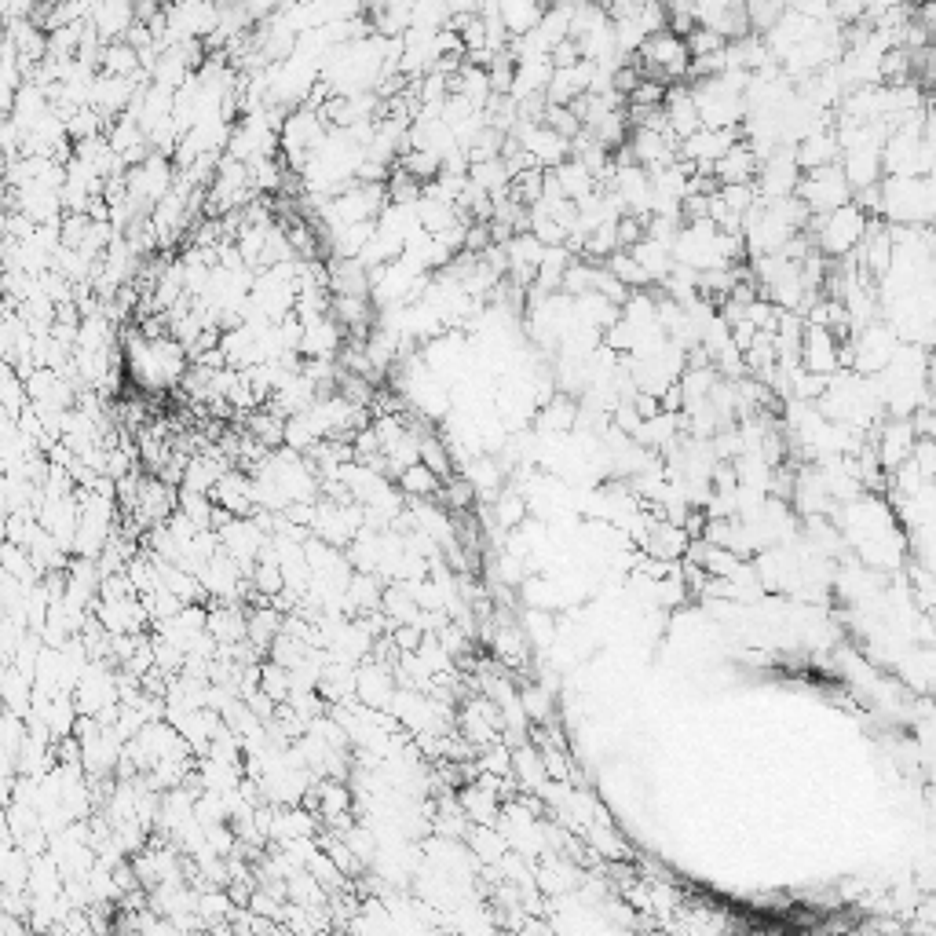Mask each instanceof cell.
<instances>
[{"label":"cell","mask_w":936,"mask_h":936,"mask_svg":"<svg viewBox=\"0 0 936 936\" xmlns=\"http://www.w3.org/2000/svg\"><path fill=\"white\" fill-rule=\"evenodd\" d=\"M893 355H896V337H893V330H885V326H863L860 341L849 348V362H856L860 373L885 370V366L893 362Z\"/></svg>","instance_id":"obj_5"},{"label":"cell","mask_w":936,"mask_h":936,"mask_svg":"<svg viewBox=\"0 0 936 936\" xmlns=\"http://www.w3.org/2000/svg\"><path fill=\"white\" fill-rule=\"evenodd\" d=\"M282 633V618H278V611H271V607H264V611H253V615L245 618V637H249V644H253L256 651L271 648V640Z\"/></svg>","instance_id":"obj_9"},{"label":"cell","mask_w":936,"mask_h":936,"mask_svg":"<svg viewBox=\"0 0 936 936\" xmlns=\"http://www.w3.org/2000/svg\"><path fill=\"white\" fill-rule=\"evenodd\" d=\"M867 227H871V220H867V213H863L860 205L845 202V205H838V209H830V213H819L816 245L827 256H845L860 245Z\"/></svg>","instance_id":"obj_2"},{"label":"cell","mask_w":936,"mask_h":936,"mask_svg":"<svg viewBox=\"0 0 936 936\" xmlns=\"http://www.w3.org/2000/svg\"><path fill=\"white\" fill-rule=\"evenodd\" d=\"M333 319L344 322V326H355V330H366L370 304H366V297H337L333 300Z\"/></svg>","instance_id":"obj_11"},{"label":"cell","mask_w":936,"mask_h":936,"mask_svg":"<svg viewBox=\"0 0 936 936\" xmlns=\"http://www.w3.org/2000/svg\"><path fill=\"white\" fill-rule=\"evenodd\" d=\"M399 483H403V490L410 494V498H432V494L439 490V476L428 465H421V461H414L410 468H403Z\"/></svg>","instance_id":"obj_10"},{"label":"cell","mask_w":936,"mask_h":936,"mask_svg":"<svg viewBox=\"0 0 936 936\" xmlns=\"http://www.w3.org/2000/svg\"><path fill=\"white\" fill-rule=\"evenodd\" d=\"M801 362H805V370L809 373H819V377H830V373L841 366V344L838 337H834V330H827V326H805L801 330V348H798Z\"/></svg>","instance_id":"obj_4"},{"label":"cell","mask_w":936,"mask_h":936,"mask_svg":"<svg viewBox=\"0 0 936 936\" xmlns=\"http://www.w3.org/2000/svg\"><path fill=\"white\" fill-rule=\"evenodd\" d=\"M757 165H761V158L754 154V147L735 139L732 147L710 165V176H717V183H754Z\"/></svg>","instance_id":"obj_6"},{"label":"cell","mask_w":936,"mask_h":936,"mask_svg":"<svg viewBox=\"0 0 936 936\" xmlns=\"http://www.w3.org/2000/svg\"><path fill=\"white\" fill-rule=\"evenodd\" d=\"M213 501L231 516H249L256 509L253 501V479L242 476V472H220V479L213 483Z\"/></svg>","instance_id":"obj_7"},{"label":"cell","mask_w":936,"mask_h":936,"mask_svg":"<svg viewBox=\"0 0 936 936\" xmlns=\"http://www.w3.org/2000/svg\"><path fill=\"white\" fill-rule=\"evenodd\" d=\"M794 161H798V169H805V172L823 169V165H834V161H841L838 136L827 132V128H816V132H809L805 143L794 150Z\"/></svg>","instance_id":"obj_8"},{"label":"cell","mask_w":936,"mask_h":936,"mask_svg":"<svg viewBox=\"0 0 936 936\" xmlns=\"http://www.w3.org/2000/svg\"><path fill=\"white\" fill-rule=\"evenodd\" d=\"M878 191H882L878 213H885L889 220H900V224L911 227L926 224L933 216V183H929V176H893Z\"/></svg>","instance_id":"obj_1"},{"label":"cell","mask_w":936,"mask_h":936,"mask_svg":"<svg viewBox=\"0 0 936 936\" xmlns=\"http://www.w3.org/2000/svg\"><path fill=\"white\" fill-rule=\"evenodd\" d=\"M637 52H640V70H648L655 81H659V77H684L688 74V63H692L684 37L673 30H655L651 37H644V44H640Z\"/></svg>","instance_id":"obj_3"}]
</instances>
